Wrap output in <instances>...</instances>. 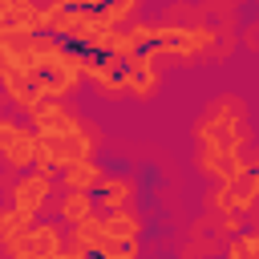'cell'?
<instances>
[{"label":"cell","instance_id":"1","mask_svg":"<svg viewBox=\"0 0 259 259\" xmlns=\"http://www.w3.org/2000/svg\"><path fill=\"white\" fill-rule=\"evenodd\" d=\"M101 134L93 125H81L73 134H36V166L40 170H65L73 162L93 158Z\"/></svg>","mask_w":259,"mask_h":259},{"label":"cell","instance_id":"2","mask_svg":"<svg viewBox=\"0 0 259 259\" xmlns=\"http://www.w3.org/2000/svg\"><path fill=\"white\" fill-rule=\"evenodd\" d=\"M12 210H20V214H28V219H36L49 202H53V170H40V166H32V170H24L16 182H12Z\"/></svg>","mask_w":259,"mask_h":259},{"label":"cell","instance_id":"3","mask_svg":"<svg viewBox=\"0 0 259 259\" xmlns=\"http://www.w3.org/2000/svg\"><path fill=\"white\" fill-rule=\"evenodd\" d=\"M45 32V4L36 0H12L4 12H0V36H36Z\"/></svg>","mask_w":259,"mask_h":259},{"label":"cell","instance_id":"4","mask_svg":"<svg viewBox=\"0 0 259 259\" xmlns=\"http://www.w3.org/2000/svg\"><path fill=\"white\" fill-rule=\"evenodd\" d=\"M85 121L65 105V101H40L32 113H28V130L32 134H73L81 130Z\"/></svg>","mask_w":259,"mask_h":259},{"label":"cell","instance_id":"5","mask_svg":"<svg viewBox=\"0 0 259 259\" xmlns=\"http://www.w3.org/2000/svg\"><path fill=\"white\" fill-rule=\"evenodd\" d=\"M130 202H134V182L121 178V174H105L93 190V210H105V214L109 210H130Z\"/></svg>","mask_w":259,"mask_h":259},{"label":"cell","instance_id":"6","mask_svg":"<svg viewBox=\"0 0 259 259\" xmlns=\"http://www.w3.org/2000/svg\"><path fill=\"white\" fill-rule=\"evenodd\" d=\"M65 251V235L57 223H36L28 227V239H24V259H53Z\"/></svg>","mask_w":259,"mask_h":259},{"label":"cell","instance_id":"7","mask_svg":"<svg viewBox=\"0 0 259 259\" xmlns=\"http://www.w3.org/2000/svg\"><path fill=\"white\" fill-rule=\"evenodd\" d=\"M121 85H125V97H138V101H150L154 89H158V69L146 65L142 57H130L121 65Z\"/></svg>","mask_w":259,"mask_h":259},{"label":"cell","instance_id":"8","mask_svg":"<svg viewBox=\"0 0 259 259\" xmlns=\"http://www.w3.org/2000/svg\"><path fill=\"white\" fill-rule=\"evenodd\" d=\"M0 158H4V166H12V170H32L36 166V134L28 130V125H20L4 146H0Z\"/></svg>","mask_w":259,"mask_h":259},{"label":"cell","instance_id":"9","mask_svg":"<svg viewBox=\"0 0 259 259\" xmlns=\"http://www.w3.org/2000/svg\"><path fill=\"white\" fill-rule=\"evenodd\" d=\"M93 227L101 239H142V219L134 210H109V214H93Z\"/></svg>","mask_w":259,"mask_h":259},{"label":"cell","instance_id":"10","mask_svg":"<svg viewBox=\"0 0 259 259\" xmlns=\"http://www.w3.org/2000/svg\"><path fill=\"white\" fill-rule=\"evenodd\" d=\"M101 178H105V166H101V162H93V158L73 162V166H65V170H61V186H65V190H81V194H93Z\"/></svg>","mask_w":259,"mask_h":259},{"label":"cell","instance_id":"11","mask_svg":"<svg viewBox=\"0 0 259 259\" xmlns=\"http://www.w3.org/2000/svg\"><path fill=\"white\" fill-rule=\"evenodd\" d=\"M227 190H231V210L247 219V214L255 210V202H259V174H255V170H247V174H243V178H235Z\"/></svg>","mask_w":259,"mask_h":259},{"label":"cell","instance_id":"12","mask_svg":"<svg viewBox=\"0 0 259 259\" xmlns=\"http://www.w3.org/2000/svg\"><path fill=\"white\" fill-rule=\"evenodd\" d=\"M53 206H57V214H61L69 227L81 223V219H89V214H97V210H93V194H81V190H65Z\"/></svg>","mask_w":259,"mask_h":259},{"label":"cell","instance_id":"13","mask_svg":"<svg viewBox=\"0 0 259 259\" xmlns=\"http://www.w3.org/2000/svg\"><path fill=\"white\" fill-rule=\"evenodd\" d=\"M89 255L93 259H142V243L138 239H101L97 235Z\"/></svg>","mask_w":259,"mask_h":259},{"label":"cell","instance_id":"14","mask_svg":"<svg viewBox=\"0 0 259 259\" xmlns=\"http://www.w3.org/2000/svg\"><path fill=\"white\" fill-rule=\"evenodd\" d=\"M93 12H97V20H101L105 28H125V24L134 20L138 4H130V0H101Z\"/></svg>","mask_w":259,"mask_h":259},{"label":"cell","instance_id":"15","mask_svg":"<svg viewBox=\"0 0 259 259\" xmlns=\"http://www.w3.org/2000/svg\"><path fill=\"white\" fill-rule=\"evenodd\" d=\"M227 259H259V231L243 227L235 239H227Z\"/></svg>","mask_w":259,"mask_h":259},{"label":"cell","instance_id":"16","mask_svg":"<svg viewBox=\"0 0 259 259\" xmlns=\"http://www.w3.org/2000/svg\"><path fill=\"white\" fill-rule=\"evenodd\" d=\"M206 210H210V214H227V210H231V190H227L223 182H214V186L206 190Z\"/></svg>","mask_w":259,"mask_h":259},{"label":"cell","instance_id":"17","mask_svg":"<svg viewBox=\"0 0 259 259\" xmlns=\"http://www.w3.org/2000/svg\"><path fill=\"white\" fill-rule=\"evenodd\" d=\"M243 227H247V219H243V214H235V210H227V214H214V231H219L223 239H235Z\"/></svg>","mask_w":259,"mask_h":259},{"label":"cell","instance_id":"18","mask_svg":"<svg viewBox=\"0 0 259 259\" xmlns=\"http://www.w3.org/2000/svg\"><path fill=\"white\" fill-rule=\"evenodd\" d=\"M255 32H259V24H255V20H247V24H243V49H247L251 57L259 53V36H255Z\"/></svg>","mask_w":259,"mask_h":259},{"label":"cell","instance_id":"19","mask_svg":"<svg viewBox=\"0 0 259 259\" xmlns=\"http://www.w3.org/2000/svg\"><path fill=\"white\" fill-rule=\"evenodd\" d=\"M61 4H65V8H97L101 0H61Z\"/></svg>","mask_w":259,"mask_h":259},{"label":"cell","instance_id":"20","mask_svg":"<svg viewBox=\"0 0 259 259\" xmlns=\"http://www.w3.org/2000/svg\"><path fill=\"white\" fill-rule=\"evenodd\" d=\"M8 4H12V0H0V12H4V8H8Z\"/></svg>","mask_w":259,"mask_h":259},{"label":"cell","instance_id":"21","mask_svg":"<svg viewBox=\"0 0 259 259\" xmlns=\"http://www.w3.org/2000/svg\"><path fill=\"white\" fill-rule=\"evenodd\" d=\"M130 4H142V0H130Z\"/></svg>","mask_w":259,"mask_h":259},{"label":"cell","instance_id":"22","mask_svg":"<svg viewBox=\"0 0 259 259\" xmlns=\"http://www.w3.org/2000/svg\"><path fill=\"white\" fill-rule=\"evenodd\" d=\"M0 259H4V247H0Z\"/></svg>","mask_w":259,"mask_h":259},{"label":"cell","instance_id":"23","mask_svg":"<svg viewBox=\"0 0 259 259\" xmlns=\"http://www.w3.org/2000/svg\"><path fill=\"white\" fill-rule=\"evenodd\" d=\"M0 210H4V206H0Z\"/></svg>","mask_w":259,"mask_h":259}]
</instances>
